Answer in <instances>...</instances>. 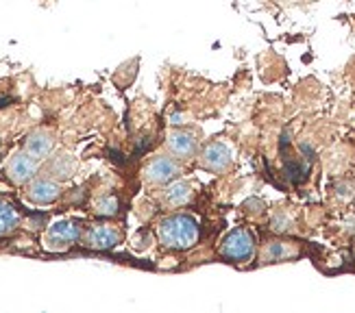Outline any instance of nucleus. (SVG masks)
I'll return each mask as SVG.
<instances>
[{
  "label": "nucleus",
  "mask_w": 355,
  "mask_h": 313,
  "mask_svg": "<svg viewBox=\"0 0 355 313\" xmlns=\"http://www.w3.org/2000/svg\"><path fill=\"white\" fill-rule=\"evenodd\" d=\"M159 240L171 250L192 248L198 240V222L190 213H177L159 224Z\"/></svg>",
  "instance_id": "obj_1"
},
{
  "label": "nucleus",
  "mask_w": 355,
  "mask_h": 313,
  "mask_svg": "<svg viewBox=\"0 0 355 313\" xmlns=\"http://www.w3.org/2000/svg\"><path fill=\"white\" fill-rule=\"evenodd\" d=\"M200 163L211 172H223L231 163V150L220 142H211L200 152Z\"/></svg>",
  "instance_id": "obj_9"
},
{
  "label": "nucleus",
  "mask_w": 355,
  "mask_h": 313,
  "mask_svg": "<svg viewBox=\"0 0 355 313\" xmlns=\"http://www.w3.org/2000/svg\"><path fill=\"white\" fill-rule=\"evenodd\" d=\"M166 148L179 159H190L196 152V137L185 131H171L166 137Z\"/></svg>",
  "instance_id": "obj_10"
},
{
  "label": "nucleus",
  "mask_w": 355,
  "mask_h": 313,
  "mask_svg": "<svg viewBox=\"0 0 355 313\" xmlns=\"http://www.w3.org/2000/svg\"><path fill=\"white\" fill-rule=\"evenodd\" d=\"M179 175H181V168L175 159H171V156H155V159L144 168V179L155 185L171 183V181L179 179Z\"/></svg>",
  "instance_id": "obj_6"
},
{
  "label": "nucleus",
  "mask_w": 355,
  "mask_h": 313,
  "mask_svg": "<svg viewBox=\"0 0 355 313\" xmlns=\"http://www.w3.org/2000/svg\"><path fill=\"white\" fill-rule=\"evenodd\" d=\"M284 224H286V217H279V215H277L275 220H272V229H275V231H286L288 226H284Z\"/></svg>",
  "instance_id": "obj_18"
},
{
  "label": "nucleus",
  "mask_w": 355,
  "mask_h": 313,
  "mask_svg": "<svg viewBox=\"0 0 355 313\" xmlns=\"http://www.w3.org/2000/svg\"><path fill=\"white\" fill-rule=\"evenodd\" d=\"M295 255V250L288 248L284 242H272L268 244L266 253H264V261H282V259H288Z\"/></svg>",
  "instance_id": "obj_16"
},
{
  "label": "nucleus",
  "mask_w": 355,
  "mask_h": 313,
  "mask_svg": "<svg viewBox=\"0 0 355 313\" xmlns=\"http://www.w3.org/2000/svg\"><path fill=\"white\" fill-rule=\"evenodd\" d=\"M255 240L246 229H234L220 244V255L229 261L244 263L253 257Z\"/></svg>",
  "instance_id": "obj_3"
},
{
  "label": "nucleus",
  "mask_w": 355,
  "mask_h": 313,
  "mask_svg": "<svg viewBox=\"0 0 355 313\" xmlns=\"http://www.w3.org/2000/svg\"><path fill=\"white\" fill-rule=\"evenodd\" d=\"M20 224V213L15 209L11 202L7 200H0V238L13 233Z\"/></svg>",
  "instance_id": "obj_11"
},
{
  "label": "nucleus",
  "mask_w": 355,
  "mask_h": 313,
  "mask_svg": "<svg viewBox=\"0 0 355 313\" xmlns=\"http://www.w3.org/2000/svg\"><path fill=\"white\" fill-rule=\"evenodd\" d=\"M46 222V215H33L31 220H26V229H33V231H37V229H42V224Z\"/></svg>",
  "instance_id": "obj_17"
},
{
  "label": "nucleus",
  "mask_w": 355,
  "mask_h": 313,
  "mask_svg": "<svg viewBox=\"0 0 355 313\" xmlns=\"http://www.w3.org/2000/svg\"><path fill=\"white\" fill-rule=\"evenodd\" d=\"M118 207H120V202L116 196H101L96 202H94V211L103 217H112L118 213Z\"/></svg>",
  "instance_id": "obj_15"
},
{
  "label": "nucleus",
  "mask_w": 355,
  "mask_h": 313,
  "mask_svg": "<svg viewBox=\"0 0 355 313\" xmlns=\"http://www.w3.org/2000/svg\"><path fill=\"white\" fill-rule=\"evenodd\" d=\"M164 198H166L168 205L181 207V205H185V202H190V200H192V187H190L188 183H183V181L173 183V185L166 190Z\"/></svg>",
  "instance_id": "obj_13"
},
{
  "label": "nucleus",
  "mask_w": 355,
  "mask_h": 313,
  "mask_svg": "<svg viewBox=\"0 0 355 313\" xmlns=\"http://www.w3.org/2000/svg\"><path fill=\"white\" fill-rule=\"evenodd\" d=\"M61 196V187L53 179H33L26 187V200L37 207L53 205Z\"/></svg>",
  "instance_id": "obj_7"
},
{
  "label": "nucleus",
  "mask_w": 355,
  "mask_h": 313,
  "mask_svg": "<svg viewBox=\"0 0 355 313\" xmlns=\"http://www.w3.org/2000/svg\"><path fill=\"white\" fill-rule=\"evenodd\" d=\"M122 233L112 224H94L83 235V244L92 250H112L120 244Z\"/></svg>",
  "instance_id": "obj_5"
},
{
  "label": "nucleus",
  "mask_w": 355,
  "mask_h": 313,
  "mask_svg": "<svg viewBox=\"0 0 355 313\" xmlns=\"http://www.w3.org/2000/svg\"><path fill=\"white\" fill-rule=\"evenodd\" d=\"M37 166H40V161L35 159V156H31L28 152L22 150V152L13 154L11 159H9V163H7V177L15 185H24V183L35 179Z\"/></svg>",
  "instance_id": "obj_4"
},
{
  "label": "nucleus",
  "mask_w": 355,
  "mask_h": 313,
  "mask_svg": "<svg viewBox=\"0 0 355 313\" xmlns=\"http://www.w3.org/2000/svg\"><path fill=\"white\" fill-rule=\"evenodd\" d=\"M310 175V163H299V161H288L286 163V177L290 179V183H303Z\"/></svg>",
  "instance_id": "obj_14"
},
{
  "label": "nucleus",
  "mask_w": 355,
  "mask_h": 313,
  "mask_svg": "<svg viewBox=\"0 0 355 313\" xmlns=\"http://www.w3.org/2000/svg\"><path fill=\"white\" fill-rule=\"evenodd\" d=\"M55 148V139L49 131H33V133H28L26 139H24V152H28L31 156H35L37 161L46 159V156H51Z\"/></svg>",
  "instance_id": "obj_8"
},
{
  "label": "nucleus",
  "mask_w": 355,
  "mask_h": 313,
  "mask_svg": "<svg viewBox=\"0 0 355 313\" xmlns=\"http://www.w3.org/2000/svg\"><path fill=\"white\" fill-rule=\"evenodd\" d=\"M81 238V229L74 220H57L44 235V248L51 253H64Z\"/></svg>",
  "instance_id": "obj_2"
},
{
  "label": "nucleus",
  "mask_w": 355,
  "mask_h": 313,
  "mask_svg": "<svg viewBox=\"0 0 355 313\" xmlns=\"http://www.w3.org/2000/svg\"><path fill=\"white\" fill-rule=\"evenodd\" d=\"M74 156L68 152H59L57 156H53V163H51V175L59 181H66L74 175Z\"/></svg>",
  "instance_id": "obj_12"
}]
</instances>
